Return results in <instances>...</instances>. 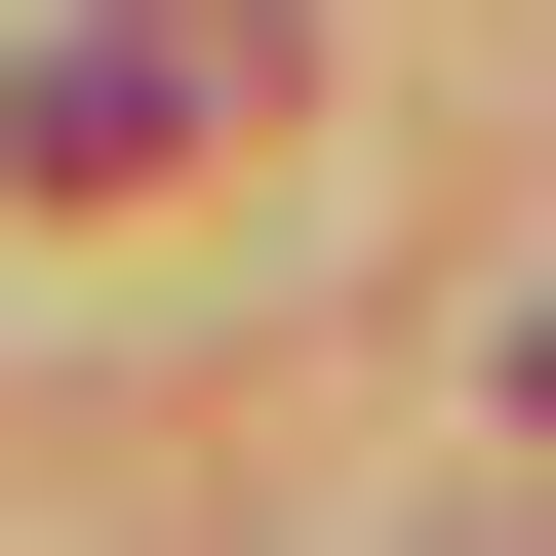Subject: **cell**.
Here are the masks:
<instances>
[{
  "instance_id": "obj_1",
  "label": "cell",
  "mask_w": 556,
  "mask_h": 556,
  "mask_svg": "<svg viewBox=\"0 0 556 556\" xmlns=\"http://www.w3.org/2000/svg\"><path fill=\"white\" fill-rule=\"evenodd\" d=\"M199 80H239V0H119V40H40V80H0V119H40V160L119 199V160H199Z\"/></svg>"
}]
</instances>
